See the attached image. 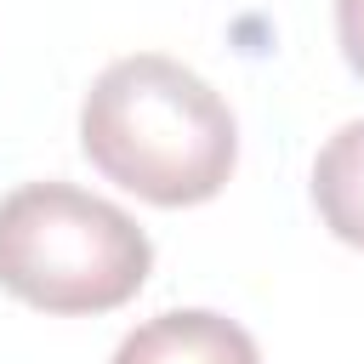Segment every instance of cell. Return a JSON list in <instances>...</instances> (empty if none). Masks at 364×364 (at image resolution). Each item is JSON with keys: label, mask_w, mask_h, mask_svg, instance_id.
<instances>
[{"label": "cell", "mask_w": 364, "mask_h": 364, "mask_svg": "<svg viewBox=\"0 0 364 364\" xmlns=\"http://www.w3.org/2000/svg\"><path fill=\"white\" fill-rule=\"evenodd\" d=\"M85 159L148 205H205L239 159L233 108L176 57L136 51L108 63L80 102Z\"/></svg>", "instance_id": "1"}, {"label": "cell", "mask_w": 364, "mask_h": 364, "mask_svg": "<svg viewBox=\"0 0 364 364\" xmlns=\"http://www.w3.org/2000/svg\"><path fill=\"white\" fill-rule=\"evenodd\" d=\"M148 267V233L74 182H23L0 199V290L40 313H114Z\"/></svg>", "instance_id": "2"}, {"label": "cell", "mask_w": 364, "mask_h": 364, "mask_svg": "<svg viewBox=\"0 0 364 364\" xmlns=\"http://www.w3.org/2000/svg\"><path fill=\"white\" fill-rule=\"evenodd\" d=\"M114 364H262L245 324L210 313V307H171L148 324H136Z\"/></svg>", "instance_id": "3"}, {"label": "cell", "mask_w": 364, "mask_h": 364, "mask_svg": "<svg viewBox=\"0 0 364 364\" xmlns=\"http://www.w3.org/2000/svg\"><path fill=\"white\" fill-rule=\"evenodd\" d=\"M313 205L341 245L364 250V119H347L313 159Z\"/></svg>", "instance_id": "4"}, {"label": "cell", "mask_w": 364, "mask_h": 364, "mask_svg": "<svg viewBox=\"0 0 364 364\" xmlns=\"http://www.w3.org/2000/svg\"><path fill=\"white\" fill-rule=\"evenodd\" d=\"M336 40L347 68L364 80V0H336Z\"/></svg>", "instance_id": "5"}]
</instances>
